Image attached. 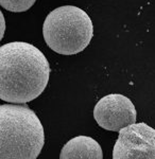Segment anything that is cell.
<instances>
[{
    "mask_svg": "<svg viewBox=\"0 0 155 159\" xmlns=\"http://www.w3.org/2000/svg\"><path fill=\"white\" fill-rule=\"evenodd\" d=\"M50 65L34 45L13 42L0 47V99L7 103L26 104L46 89Z\"/></svg>",
    "mask_w": 155,
    "mask_h": 159,
    "instance_id": "cell-1",
    "label": "cell"
},
{
    "mask_svg": "<svg viewBox=\"0 0 155 159\" xmlns=\"http://www.w3.org/2000/svg\"><path fill=\"white\" fill-rule=\"evenodd\" d=\"M45 144L44 127L27 105L0 106V159H35Z\"/></svg>",
    "mask_w": 155,
    "mask_h": 159,
    "instance_id": "cell-2",
    "label": "cell"
},
{
    "mask_svg": "<svg viewBox=\"0 0 155 159\" xmlns=\"http://www.w3.org/2000/svg\"><path fill=\"white\" fill-rule=\"evenodd\" d=\"M43 35L51 50L62 55L82 52L94 36V25L86 12L74 6L56 7L47 15Z\"/></svg>",
    "mask_w": 155,
    "mask_h": 159,
    "instance_id": "cell-3",
    "label": "cell"
},
{
    "mask_svg": "<svg viewBox=\"0 0 155 159\" xmlns=\"http://www.w3.org/2000/svg\"><path fill=\"white\" fill-rule=\"evenodd\" d=\"M114 159H155V129L146 123H133L119 130Z\"/></svg>",
    "mask_w": 155,
    "mask_h": 159,
    "instance_id": "cell-4",
    "label": "cell"
},
{
    "mask_svg": "<svg viewBox=\"0 0 155 159\" xmlns=\"http://www.w3.org/2000/svg\"><path fill=\"white\" fill-rule=\"evenodd\" d=\"M94 118L102 129L119 132L121 129L136 123V107L128 97L110 93L98 101L94 108Z\"/></svg>",
    "mask_w": 155,
    "mask_h": 159,
    "instance_id": "cell-5",
    "label": "cell"
},
{
    "mask_svg": "<svg viewBox=\"0 0 155 159\" xmlns=\"http://www.w3.org/2000/svg\"><path fill=\"white\" fill-rule=\"evenodd\" d=\"M61 159H102L103 152L99 143L88 136L72 138L63 147Z\"/></svg>",
    "mask_w": 155,
    "mask_h": 159,
    "instance_id": "cell-6",
    "label": "cell"
},
{
    "mask_svg": "<svg viewBox=\"0 0 155 159\" xmlns=\"http://www.w3.org/2000/svg\"><path fill=\"white\" fill-rule=\"evenodd\" d=\"M36 0H0V6L10 12H26L35 3Z\"/></svg>",
    "mask_w": 155,
    "mask_h": 159,
    "instance_id": "cell-7",
    "label": "cell"
}]
</instances>
